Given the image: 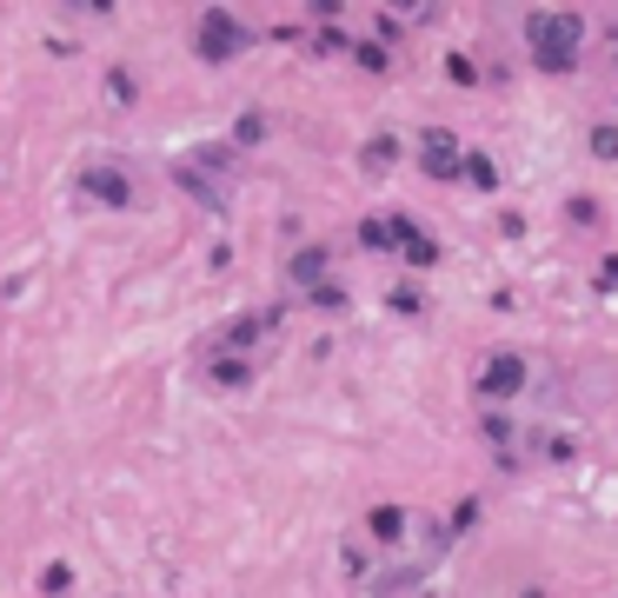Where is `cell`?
<instances>
[{"label":"cell","mask_w":618,"mask_h":598,"mask_svg":"<svg viewBox=\"0 0 618 598\" xmlns=\"http://www.w3.org/2000/svg\"><path fill=\"white\" fill-rule=\"evenodd\" d=\"M80 193H87L93 206H113V213H126V206L140 200V180H133L120 160H87V166H80Z\"/></svg>","instance_id":"obj_2"},{"label":"cell","mask_w":618,"mask_h":598,"mask_svg":"<svg viewBox=\"0 0 618 598\" xmlns=\"http://www.w3.org/2000/svg\"><path fill=\"white\" fill-rule=\"evenodd\" d=\"M526 379H533V366H526L519 353H493V359L479 366V399H486V406H506V399L526 393Z\"/></svg>","instance_id":"obj_4"},{"label":"cell","mask_w":618,"mask_h":598,"mask_svg":"<svg viewBox=\"0 0 618 598\" xmlns=\"http://www.w3.org/2000/svg\"><path fill=\"white\" fill-rule=\"evenodd\" d=\"M40 586H47V592H67V586H73V572H67V566H47V579H40Z\"/></svg>","instance_id":"obj_21"},{"label":"cell","mask_w":618,"mask_h":598,"mask_svg":"<svg viewBox=\"0 0 618 598\" xmlns=\"http://www.w3.org/2000/svg\"><path fill=\"white\" fill-rule=\"evenodd\" d=\"M306 300H313V306H346V286H340V280H326V286H313Z\"/></svg>","instance_id":"obj_19"},{"label":"cell","mask_w":618,"mask_h":598,"mask_svg":"<svg viewBox=\"0 0 618 598\" xmlns=\"http://www.w3.org/2000/svg\"><path fill=\"white\" fill-rule=\"evenodd\" d=\"M359 166H366L373 180H379V173H393V166H399V140H393V133H373V140H366V153H359Z\"/></svg>","instance_id":"obj_12"},{"label":"cell","mask_w":618,"mask_h":598,"mask_svg":"<svg viewBox=\"0 0 618 598\" xmlns=\"http://www.w3.org/2000/svg\"><path fill=\"white\" fill-rule=\"evenodd\" d=\"M599 286H606V293H618V260H606V266H599Z\"/></svg>","instance_id":"obj_22"},{"label":"cell","mask_w":618,"mask_h":598,"mask_svg":"<svg viewBox=\"0 0 618 598\" xmlns=\"http://www.w3.org/2000/svg\"><path fill=\"white\" fill-rule=\"evenodd\" d=\"M479 433H486V446L499 453V466H519V439H526V433H519L506 413H486V419H479Z\"/></svg>","instance_id":"obj_11"},{"label":"cell","mask_w":618,"mask_h":598,"mask_svg":"<svg viewBox=\"0 0 618 598\" xmlns=\"http://www.w3.org/2000/svg\"><path fill=\"white\" fill-rule=\"evenodd\" d=\"M260 379V366L253 359H233V353H206V386L213 393H246Z\"/></svg>","instance_id":"obj_8"},{"label":"cell","mask_w":618,"mask_h":598,"mask_svg":"<svg viewBox=\"0 0 618 598\" xmlns=\"http://www.w3.org/2000/svg\"><path fill=\"white\" fill-rule=\"evenodd\" d=\"M193 53H200L206 67H226L233 53H246V27H240L226 7H206V13H200V33H193Z\"/></svg>","instance_id":"obj_3"},{"label":"cell","mask_w":618,"mask_h":598,"mask_svg":"<svg viewBox=\"0 0 618 598\" xmlns=\"http://www.w3.org/2000/svg\"><path fill=\"white\" fill-rule=\"evenodd\" d=\"M326 266H333V253H326V246H300V253L286 260V280H293L300 293H313V286H326V280H333Z\"/></svg>","instance_id":"obj_9"},{"label":"cell","mask_w":618,"mask_h":598,"mask_svg":"<svg viewBox=\"0 0 618 598\" xmlns=\"http://www.w3.org/2000/svg\"><path fill=\"white\" fill-rule=\"evenodd\" d=\"M266 326H280V313H240V320H226V326L213 333V346H206V353H233V359H253V346L266 339Z\"/></svg>","instance_id":"obj_6"},{"label":"cell","mask_w":618,"mask_h":598,"mask_svg":"<svg viewBox=\"0 0 618 598\" xmlns=\"http://www.w3.org/2000/svg\"><path fill=\"white\" fill-rule=\"evenodd\" d=\"M233 140H240V146H260V140H266V120H260V113H240Z\"/></svg>","instance_id":"obj_18"},{"label":"cell","mask_w":618,"mask_h":598,"mask_svg":"<svg viewBox=\"0 0 618 598\" xmlns=\"http://www.w3.org/2000/svg\"><path fill=\"white\" fill-rule=\"evenodd\" d=\"M353 67H366V73H386V47H379V40H353Z\"/></svg>","instance_id":"obj_16"},{"label":"cell","mask_w":618,"mask_h":598,"mask_svg":"<svg viewBox=\"0 0 618 598\" xmlns=\"http://www.w3.org/2000/svg\"><path fill=\"white\" fill-rule=\"evenodd\" d=\"M526 47H533V67H539V73H573V67H579V47H586V13L539 7V13L526 20Z\"/></svg>","instance_id":"obj_1"},{"label":"cell","mask_w":618,"mask_h":598,"mask_svg":"<svg viewBox=\"0 0 618 598\" xmlns=\"http://www.w3.org/2000/svg\"><path fill=\"white\" fill-rule=\"evenodd\" d=\"M446 80H453V87H479V67H473L466 53H453V60H446Z\"/></svg>","instance_id":"obj_17"},{"label":"cell","mask_w":618,"mask_h":598,"mask_svg":"<svg viewBox=\"0 0 618 598\" xmlns=\"http://www.w3.org/2000/svg\"><path fill=\"white\" fill-rule=\"evenodd\" d=\"M459 180H466L473 193H493V186H499V166H493L486 153H466V160H459Z\"/></svg>","instance_id":"obj_13"},{"label":"cell","mask_w":618,"mask_h":598,"mask_svg":"<svg viewBox=\"0 0 618 598\" xmlns=\"http://www.w3.org/2000/svg\"><path fill=\"white\" fill-rule=\"evenodd\" d=\"M107 93H113V100H133V73L113 67V73H107Z\"/></svg>","instance_id":"obj_20"},{"label":"cell","mask_w":618,"mask_h":598,"mask_svg":"<svg viewBox=\"0 0 618 598\" xmlns=\"http://www.w3.org/2000/svg\"><path fill=\"white\" fill-rule=\"evenodd\" d=\"M459 160H466L459 133H446V126H426L419 133V173L426 180H459Z\"/></svg>","instance_id":"obj_5"},{"label":"cell","mask_w":618,"mask_h":598,"mask_svg":"<svg viewBox=\"0 0 618 598\" xmlns=\"http://www.w3.org/2000/svg\"><path fill=\"white\" fill-rule=\"evenodd\" d=\"M586 146H592V160H618V120H599Z\"/></svg>","instance_id":"obj_15"},{"label":"cell","mask_w":618,"mask_h":598,"mask_svg":"<svg viewBox=\"0 0 618 598\" xmlns=\"http://www.w3.org/2000/svg\"><path fill=\"white\" fill-rule=\"evenodd\" d=\"M366 533L379 539V553H399L406 533H413V519H406V506H373V513H366Z\"/></svg>","instance_id":"obj_10"},{"label":"cell","mask_w":618,"mask_h":598,"mask_svg":"<svg viewBox=\"0 0 618 598\" xmlns=\"http://www.w3.org/2000/svg\"><path fill=\"white\" fill-rule=\"evenodd\" d=\"M399 253H406V266H433V260H439V246H433V240H426L419 226L406 233V246H399Z\"/></svg>","instance_id":"obj_14"},{"label":"cell","mask_w":618,"mask_h":598,"mask_svg":"<svg viewBox=\"0 0 618 598\" xmlns=\"http://www.w3.org/2000/svg\"><path fill=\"white\" fill-rule=\"evenodd\" d=\"M406 233H413L406 213H373V220H359V246H373V253H399Z\"/></svg>","instance_id":"obj_7"}]
</instances>
